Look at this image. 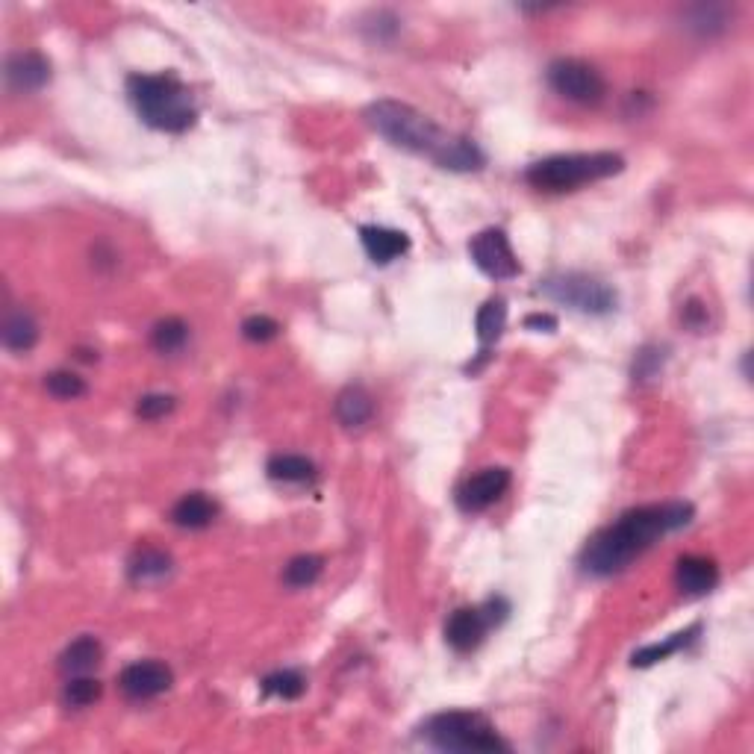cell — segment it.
<instances>
[{
	"instance_id": "1",
	"label": "cell",
	"mask_w": 754,
	"mask_h": 754,
	"mask_svg": "<svg viewBox=\"0 0 754 754\" xmlns=\"http://www.w3.org/2000/svg\"><path fill=\"white\" fill-rule=\"evenodd\" d=\"M690 519H693V507L684 501L648 504V507L628 510L625 516H619V522L598 531L587 542V548L581 554V566L598 578L616 575V572L628 569L657 539L690 525Z\"/></svg>"
},
{
	"instance_id": "2",
	"label": "cell",
	"mask_w": 754,
	"mask_h": 754,
	"mask_svg": "<svg viewBox=\"0 0 754 754\" xmlns=\"http://www.w3.org/2000/svg\"><path fill=\"white\" fill-rule=\"evenodd\" d=\"M369 124L395 148L428 157L448 171H478L484 165L481 148L460 133L439 127L425 112L401 101H377L366 109Z\"/></svg>"
},
{
	"instance_id": "3",
	"label": "cell",
	"mask_w": 754,
	"mask_h": 754,
	"mask_svg": "<svg viewBox=\"0 0 754 754\" xmlns=\"http://www.w3.org/2000/svg\"><path fill=\"white\" fill-rule=\"evenodd\" d=\"M127 95L139 118L162 133H183L195 124V101L177 74H133Z\"/></svg>"
},
{
	"instance_id": "4",
	"label": "cell",
	"mask_w": 754,
	"mask_h": 754,
	"mask_svg": "<svg viewBox=\"0 0 754 754\" xmlns=\"http://www.w3.org/2000/svg\"><path fill=\"white\" fill-rule=\"evenodd\" d=\"M625 160L619 154H557L548 160L534 162L528 168V183L542 192H572L578 186H587L595 180H604L610 174H619Z\"/></svg>"
},
{
	"instance_id": "5",
	"label": "cell",
	"mask_w": 754,
	"mask_h": 754,
	"mask_svg": "<svg viewBox=\"0 0 754 754\" xmlns=\"http://www.w3.org/2000/svg\"><path fill=\"white\" fill-rule=\"evenodd\" d=\"M425 737L442 752H510L481 713L466 710H448L428 719Z\"/></svg>"
},
{
	"instance_id": "6",
	"label": "cell",
	"mask_w": 754,
	"mask_h": 754,
	"mask_svg": "<svg viewBox=\"0 0 754 754\" xmlns=\"http://www.w3.org/2000/svg\"><path fill=\"white\" fill-rule=\"evenodd\" d=\"M539 292L557 304H566L578 313H587V316H607L616 310V292L598 280V277H590V274H578V271H569V274H551L539 283Z\"/></svg>"
},
{
	"instance_id": "7",
	"label": "cell",
	"mask_w": 754,
	"mask_h": 754,
	"mask_svg": "<svg viewBox=\"0 0 754 754\" xmlns=\"http://www.w3.org/2000/svg\"><path fill=\"white\" fill-rule=\"evenodd\" d=\"M510 613V604L504 598H489L484 607H463L457 613H451L448 625H445V643L466 654L484 643L486 631L501 625Z\"/></svg>"
},
{
	"instance_id": "8",
	"label": "cell",
	"mask_w": 754,
	"mask_h": 754,
	"mask_svg": "<svg viewBox=\"0 0 754 754\" xmlns=\"http://www.w3.org/2000/svg\"><path fill=\"white\" fill-rule=\"evenodd\" d=\"M548 83L560 98L575 104H598L607 92L604 77L581 59H557L548 68Z\"/></svg>"
},
{
	"instance_id": "9",
	"label": "cell",
	"mask_w": 754,
	"mask_h": 754,
	"mask_svg": "<svg viewBox=\"0 0 754 754\" xmlns=\"http://www.w3.org/2000/svg\"><path fill=\"white\" fill-rule=\"evenodd\" d=\"M469 254H472L475 266L492 280H510V277H516L522 271L513 248H510V239H507V233L501 227L481 230L469 242Z\"/></svg>"
},
{
	"instance_id": "10",
	"label": "cell",
	"mask_w": 754,
	"mask_h": 754,
	"mask_svg": "<svg viewBox=\"0 0 754 754\" xmlns=\"http://www.w3.org/2000/svg\"><path fill=\"white\" fill-rule=\"evenodd\" d=\"M171 669L165 663H157V660H139V663H130L121 675H118V687L127 699L133 701H145V699H157L162 696L168 687H171Z\"/></svg>"
},
{
	"instance_id": "11",
	"label": "cell",
	"mask_w": 754,
	"mask_h": 754,
	"mask_svg": "<svg viewBox=\"0 0 754 754\" xmlns=\"http://www.w3.org/2000/svg\"><path fill=\"white\" fill-rule=\"evenodd\" d=\"M510 486V472L501 466L484 469L478 475H472L466 484L457 489V504L463 513H481L486 507H492Z\"/></svg>"
},
{
	"instance_id": "12",
	"label": "cell",
	"mask_w": 754,
	"mask_h": 754,
	"mask_svg": "<svg viewBox=\"0 0 754 754\" xmlns=\"http://www.w3.org/2000/svg\"><path fill=\"white\" fill-rule=\"evenodd\" d=\"M6 80L15 92H39L51 80V62L36 51L9 56Z\"/></svg>"
},
{
	"instance_id": "13",
	"label": "cell",
	"mask_w": 754,
	"mask_h": 754,
	"mask_svg": "<svg viewBox=\"0 0 754 754\" xmlns=\"http://www.w3.org/2000/svg\"><path fill=\"white\" fill-rule=\"evenodd\" d=\"M675 584L678 590L687 595L710 593L719 584V566L710 557L701 554H687L675 566Z\"/></svg>"
},
{
	"instance_id": "14",
	"label": "cell",
	"mask_w": 754,
	"mask_h": 754,
	"mask_svg": "<svg viewBox=\"0 0 754 754\" xmlns=\"http://www.w3.org/2000/svg\"><path fill=\"white\" fill-rule=\"evenodd\" d=\"M360 239H363L366 254L372 257V263H377V266H386V263H392V260H398L401 254L410 251L407 233L392 230V227L366 224V227H360Z\"/></svg>"
},
{
	"instance_id": "15",
	"label": "cell",
	"mask_w": 754,
	"mask_h": 754,
	"mask_svg": "<svg viewBox=\"0 0 754 754\" xmlns=\"http://www.w3.org/2000/svg\"><path fill=\"white\" fill-rule=\"evenodd\" d=\"M216 516L218 504L210 495H204V492H189V495H183V498L174 504V510H171L174 525L189 528V531H201V528L213 525Z\"/></svg>"
},
{
	"instance_id": "16",
	"label": "cell",
	"mask_w": 754,
	"mask_h": 754,
	"mask_svg": "<svg viewBox=\"0 0 754 754\" xmlns=\"http://www.w3.org/2000/svg\"><path fill=\"white\" fill-rule=\"evenodd\" d=\"M333 410H336V419L345 428H363L375 416V401L363 386H348V389L339 392Z\"/></svg>"
},
{
	"instance_id": "17",
	"label": "cell",
	"mask_w": 754,
	"mask_h": 754,
	"mask_svg": "<svg viewBox=\"0 0 754 754\" xmlns=\"http://www.w3.org/2000/svg\"><path fill=\"white\" fill-rule=\"evenodd\" d=\"M0 336H3V345H6L9 351L24 354V351H30V348L39 342V324H36V319H33L27 310H15V313H9V316L3 319Z\"/></svg>"
},
{
	"instance_id": "18",
	"label": "cell",
	"mask_w": 754,
	"mask_h": 754,
	"mask_svg": "<svg viewBox=\"0 0 754 754\" xmlns=\"http://www.w3.org/2000/svg\"><path fill=\"white\" fill-rule=\"evenodd\" d=\"M101 654H104V648H101V643L95 637H80V640H74L71 646L62 651L59 669L65 675H86V672H92L101 663Z\"/></svg>"
},
{
	"instance_id": "19",
	"label": "cell",
	"mask_w": 754,
	"mask_h": 754,
	"mask_svg": "<svg viewBox=\"0 0 754 754\" xmlns=\"http://www.w3.org/2000/svg\"><path fill=\"white\" fill-rule=\"evenodd\" d=\"M266 472H269L271 481H280V484H307V481L316 478L313 460H307L301 454H277V457H271Z\"/></svg>"
},
{
	"instance_id": "20",
	"label": "cell",
	"mask_w": 754,
	"mask_h": 754,
	"mask_svg": "<svg viewBox=\"0 0 754 754\" xmlns=\"http://www.w3.org/2000/svg\"><path fill=\"white\" fill-rule=\"evenodd\" d=\"M171 572V557L160 551V548H139L130 560V578L136 584L145 581H160Z\"/></svg>"
},
{
	"instance_id": "21",
	"label": "cell",
	"mask_w": 754,
	"mask_h": 754,
	"mask_svg": "<svg viewBox=\"0 0 754 754\" xmlns=\"http://www.w3.org/2000/svg\"><path fill=\"white\" fill-rule=\"evenodd\" d=\"M324 560L316 557V554H298L286 563L283 569V584L286 587H295V590H304V587H313L322 575Z\"/></svg>"
},
{
	"instance_id": "22",
	"label": "cell",
	"mask_w": 754,
	"mask_h": 754,
	"mask_svg": "<svg viewBox=\"0 0 754 754\" xmlns=\"http://www.w3.org/2000/svg\"><path fill=\"white\" fill-rule=\"evenodd\" d=\"M696 634H699V625L672 634L666 643H654V646L640 648V651L634 654V666H651V663H657V660H666L669 654H675V651H681L684 646H690V643L696 640Z\"/></svg>"
},
{
	"instance_id": "23",
	"label": "cell",
	"mask_w": 754,
	"mask_h": 754,
	"mask_svg": "<svg viewBox=\"0 0 754 754\" xmlns=\"http://www.w3.org/2000/svg\"><path fill=\"white\" fill-rule=\"evenodd\" d=\"M478 339L484 345H492L501 333H504V324H507V304L504 298H492L486 301L484 307L478 310Z\"/></svg>"
},
{
	"instance_id": "24",
	"label": "cell",
	"mask_w": 754,
	"mask_h": 754,
	"mask_svg": "<svg viewBox=\"0 0 754 754\" xmlns=\"http://www.w3.org/2000/svg\"><path fill=\"white\" fill-rule=\"evenodd\" d=\"M307 690V681L295 669H280L263 678V693L266 696H280V699H298Z\"/></svg>"
},
{
	"instance_id": "25",
	"label": "cell",
	"mask_w": 754,
	"mask_h": 754,
	"mask_svg": "<svg viewBox=\"0 0 754 754\" xmlns=\"http://www.w3.org/2000/svg\"><path fill=\"white\" fill-rule=\"evenodd\" d=\"M189 339V324L180 322V319H162L154 333H151V342L160 354H174L186 345Z\"/></svg>"
},
{
	"instance_id": "26",
	"label": "cell",
	"mask_w": 754,
	"mask_h": 754,
	"mask_svg": "<svg viewBox=\"0 0 754 754\" xmlns=\"http://www.w3.org/2000/svg\"><path fill=\"white\" fill-rule=\"evenodd\" d=\"M62 696L71 707H89V704L101 699V684L95 678H89V675H71Z\"/></svg>"
},
{
	"instance_id": "27",
	"label": "cell",
	"mask_w": 754,
	"mask_h": 754,
	"mask_svg": "<svg viewBox=\"0 0 754 754\" xmlns=\"http://www.w3.org/2000/svg\"><path fill=\"white\" fill-rule=\"evenodd\" d=\"M45 386H48V392L54 398H62V401H74V398L86 395V380L77 377L74 372H65V369L51 372V375L45 377Z\"/></svg>"
},
{
	"instance_id": "28",
	"label": "cell",
	"mask_w": 754,
	"mask_h": 754,
	"mask_svg": "<svg viewBox=\"0 0 754 754\" xmlns=\"http://www.w3.org/2000/svg\"><path fill=\"white\" fill-rule=\"evenodd\" d=\"M660 369H663V348L646 345V348L637 354V360H634V380L646 383L651 377L660 375Z\"/></svg>"
},
{
	"instance_id": "29",
	"label": "cell",
	"mask_w": 754,
	"mask_h": 754,
	"mask_svg": "<svg viewBox=\"0 0 754 754\" xmlns=\"http://www.w3.org/2000/svg\"><path fill=\"white\" fill-rule=\"evenodd\" d=\"M280 333V324L269 319V316H251L242 322V336L251 339V342H269Z\"/></svg>"
},
{
	"instance_id": "30",
	"label": "cell",
	"mask_w": 754,
	"mask_h": 754,
	"mask_svg": "<svg viewBox=\"0 0 754 754\" xmlns=\"http://www.w3.org/2000/svg\"><path fill=\"white\" fill-rule=\"evenodd\" d=\"M174 410V398L171 395H160V392H154V395H145L139 404H136V416L139 419H162L165 413H171Z\"/></svg>"
},
{
	"instance_id": "31",
	"label": "cell",
	"mask_w": 754,
	"mask_h": 754,
	"mask_svg": "<svg viewBox=\"0 0 754 754\" xmlns=\"http://www.w3.org/2000/svg\"><path fill=\"white\" fill-rule=\"evenodd\" d=\"M725 24V9L722 6H696L693 9V27H699L701 33H710L716 27Z\"/></svg>"
},
{
	"instance_id": "32",
	"label": "cell",
	"mask_w": 754,
	"mask_h": 754,
	"mask_svg": "<svg viewBox=\"0 0 754 754\" xmlns=\"http://www.w3.org/2000/svg\"><path fill=\"white\" fill-rule=\"evenodd\" d=\"M684 324L690 327V330H704V324H707V310H704V304L701 301H690L687 307H684Z\"/></svg>"
},
{
	"instance_id": "33",
	"label": "cell",
	"mask_w": 754,
	"mask_h": 754,
	"mask_svg": "<svg viewBox=\"0 0 754 754\" xmlns=\"http://www.w3.org/2000/svg\"><path fill=\"white\" fill-rule=\"evenodd\" d=\"M525 327L551 333V330H557V319H554V316H542V313H537V316H528V319H525Z\"/></svg>"
}]
</instances>
